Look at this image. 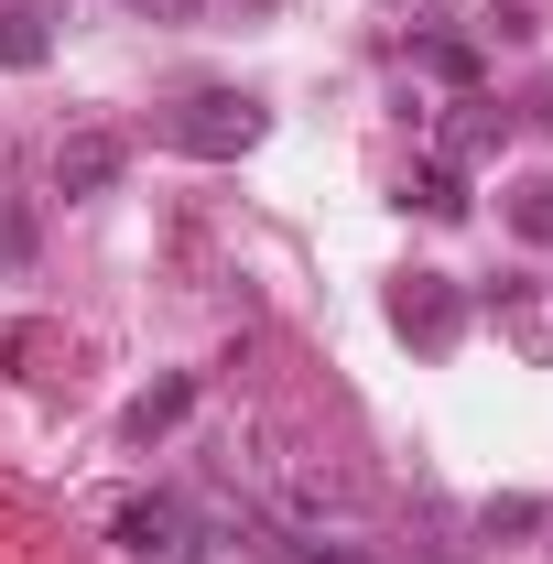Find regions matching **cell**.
<instances>
[{"mask_svg":"<svg viewBox=\"0 0 553 564\" xmlns=\"http://www.w3.org/2000/svg\"><path fill=\"white\" fill-rule=\"evenodd\" d=\"M272 11H282V0H239V22H272Z\"/></svg>","mask_w":553,"mask_h":564,"instance_id":"cell-13","label":"cell"},{"mask_svg":"<svg viewBox=\"0 0 553 564\" xmlns=\"http://www.w3.org/2000/svg\"><path fill=\"white\" fill-rule=\"evenodd\" d=\"M423 66L445 76V87H467V76H478V44H456V33H434V44H423Z\"/></svg>","mask_w":553,"mask_h":564,"instance_id":"cell-10","label":"cell"},{"mask_svg":"<svg viewBox=\"0 0 553 564\" xmlns=\"http://www.w3.org/2000/svg\"><path fill=\"white\" fill-rule=\"evenodd\" d=\"M413 196H423V217H467V174H456V163H423Z\"/></svg>","mask_w":553,"mask_h":564,"instance_id":"cell-8","label":"cell"},{"mask_svg":"<svg viewBox=\"0 0 553 564\" xmlns=\"http://www.w3.org/2000/svg\"><path fill=\"white\" fill-rule=\"evenodd\" d=\"M510 228L553 250V174H532V185H510Z\"/></svg>","mask_w":553,"mask_h":564,"instance_id":"cell-7","label":"cell"},{"mask_svg":"<svg viewBox=\"0 0 553 564\" xmlns=\"http://www.w3.org/2000/svg\"><path fill=\"white\" fill-rule=\"evenodd\" d=\"M391 326L413 337V348H456V326H467V293L445 272H413L402 293H391Z\"/></svg>","mask_w":553,"mask_h":564,"instance_id":"cell-3","label":"cell"},{"mask_svg":"<svg viewBox=\"0 0 553 564\" xmlns=\"http://www.w3.org/2000/svg\"><path fill=\"white\" fill-rule=\"evenodd\" d=\"M543 521H553L543 499H488V510H478V532H488V543H499V532H543Z\"/></svg>","mask_w":553,"mask_h":564,"instance_id":"cell-9","label":"cell"},{"mask_svg":"<svg viewBox=\"0 0 553 564\" xmlns=\"http://www.w3.org/2000/svg\"><path fill=\"white\" fill-rule=\"evenodd\" d=\"M141 22H196V11H207V0H131Z\"/></svg>","mask_w":553,"mask_h":564,"instance_id":"cell-12","label":"cell"},{"mask_svg":"<svg viewBox=\"0 0 553 564\" xmlns=\"http://www.w3.org/2000/svg\"><path fill=\"white\" fill-rule=\"evenodd\" d=\"M261 131H272V109H261V98H239V87H196V98H174V109H163V141H174V152H196V163H239Z\"/></svg>","mask_w":553,"mask_h":564,"instance_id":"cell-1","label":"cell"},{"mask_svg":"<svg viewBox=\"0 0 553 564\" xmlns=\"http://www.w3.org/2000/svg\"><path fill=\"white\" fill-rule=\"evenodd\" d=\"M185 413H196V369H163L152 391H131V413H120V434H131V445H163V434H174Z\"/></svg>","mask_w":553,"mask_h":564,"instance_id":"cell-4","label":"cell"},{"mask_svg":"<svg viewBox=\"0 0 553 564\" xmlns=\"http://www.w3.org/2000/svg\"><path fill=\"white\" fill-rule=\"evenodd\" d=\"M22 261H33V217L0 207V272H22Z\"/></svg>","mask_w":553,"mask_h":564,"instance_id":"cell-11","label":"cell"},{"mask_svg":"<svg viewBox=\"0 0 553 564\" xmlns=\"http://www.w3.org/2000/svg\"><path fill=\"white\" fill-rule=\"evenodd\" d=\"M109 532H120V554H131V564H196V510H185L174 489L131 499V510H120Z\"/></svg>","mask_w":553,"mask_h":564,"instance_id":"cell-2","label":"cell"},{"mask_svg":"<svg viewBox=\"0 0 553 564\" xmlns=\"http://www.w3.org/2000/svg\"><path fill=\"white\" fill-rule=\"evenodd\" d=\"M44 22H55V11L11 0V11H0V66H44V55H55V33H44Z\"/></svg>","mask_w":553,"mask_h":564,"instance_id":"cell-6","label":"cell"},{"mask_svg":"<svg viewBox=\"0 0 553 564\" xmlns=\"http://www.w3.org/2000/svg\"><path fill=\"white\" fill-rule=\"evenodd\" d=\"M109 185H120V141L109 131L55 141V196H109Z\"/></svg>","mask_w":553,"mask_h":564,"instance_id":"cell-5","label":"cell"}]
</instances>
